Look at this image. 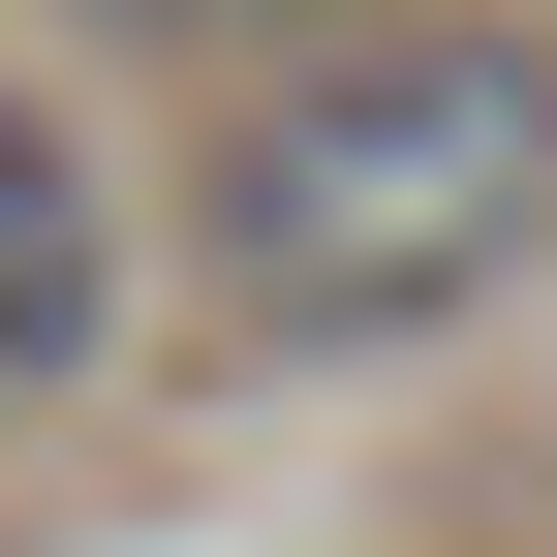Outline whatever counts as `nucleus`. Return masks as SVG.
I'll use <instances>...</instances> for the list:
<instances>
[{
	"mask_svg": "<svg viewBox=\"0 0 557 557\" xmlns=\"http://www.w3.org/2000/svg\"><path fill=\"white\" fill-rule=\"evenodd\" d=\"M124 372V156L0 62V403H94Z\"/></svg>",
	"mask_w": 557,
	"mask_h": 557,
	"instance_id": "obj_2",
	"label": "nucleus"
},
{
	"mask_svg": "<svg viewBox=\"0 0 557 557\" xmlns=\"http://www.w3.org/2000/svg\"><path fill=\"white\" fill-rule=\"evenodd\" d=\"M186 278L278 372H403L496 278H557V32L527 0H372V32H278L186 156Z\"/></svg>",
	"mask_w": 557,
	"mask_h": 557,
	"instance_id": "obj_1",
	"label": "nucleus"
},
{
	"mask_svg": "<svg viewBox=\"0 0 557 557\" xmlns=\"http://www.w3.org/2000/svg\"><path fill=\"white\" fill-rule=\"evenodd\" d=\"M94 32H156V62H278V32H372V0H94Z\"/></svg>",
	"mask_w": 557,
	"mask_h": 557,
	"instance_id": "obj_3",
	"label": "nucleus"
}]
</instances>
